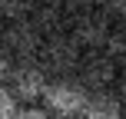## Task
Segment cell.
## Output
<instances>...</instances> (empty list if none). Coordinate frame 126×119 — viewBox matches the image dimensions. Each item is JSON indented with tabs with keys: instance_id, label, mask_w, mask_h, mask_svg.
Listing matches in <instances>:
<instances>
[{
	"instance_id": "obj_3",
	"label": "cell",
	"mask_w": 126,
	"mask_h": 119,
	"mask_svg": "<svg viewBox=\"0 0 126 119\" xmlns=\"http://www.w3.org/2000/svg\"><path fill=\"white\" fill-rule=\"evenodd\" d=\"M110 17L100 10V7H93V10H76L73 17H70V40H73L80 50H103V43H106L110 37Z\"/></svg>"
},
{
	"instance_id": "obj_4",
	"label": "cell",
	"mask_w": 126,
	"mask_h": 119,
	"mask_svg": "<svg viewBox=\"0 0 126 119\" xmlns=\"http://www.w3.org/2000/svg\"><path fill=\"white\" fill-rule=\"evenodd\" d=\"M37 56H40L37 63H40L43 69H57V76H70V69L80 66L83 50L70 40L66 30H60V33L43 37V43H40V53H37Z\"/></svg>"
},
{
	"instance_id": "obj_15",
	"label": "cell",
	"mask_w": 126,
	"mask_h": 119,
	"mask_svg": "<svg viewBox=\"0 0 126 119\" xmlns=\"http://www.w3.org/2000/svg\"><path fill=\"white\" fill-rule=\"evenodd\" d=\"M120 119H126V106H123V116H120Z\"/></svg>"
},
{
	"instance_id": "obj_6",
	"label": "cell",
	"mask_w": 126,
	"mask_h": 119,
	"mask_svg": "<svg viewBox=\"0 0 126 119\" xmlns=\"http://www.w3.org/2000/svg\"><path fill=\"white\" fill-rule=\"evenodd\" d=\"M40 43H43V33L33 26V20H17V23L3 26V50L17 60H33L40 53Z\"/></svg>"
},
{
	"instance_id": "obj_10",
	"label": "cell",
	"mask_w": 126,
	"mask_h": 119,
	"mask_svg": "<svg viewBox=\"0 0 126 119\" xmlns=\"http://www.w3.org/2000/svg\"><path fill=\"white\" fill-rule=\"evenodd\" d=\"M13 119H53V116L47 113L43 106H20V109H17V116H13Z\"/></svg>"
},
{
	"instance_id": "obj_7",
	"label": "cell",
	"mask_w": 126,
	"mask_h": 119,
	"mask_svg": "<svg viewBox=\"0 0 126 119\" xmlns=\"http://www.w3.org/2000/svg\"><path fill=\"white\" fill-rule=\"evenodd\" d=\"M120 116H123L120 96L113 89H96V93H86V103L76 119H120Z\"/></svg>"
},
{
	"instance_id": "obj_5",
	"label": "cell",
	"mask_w": 126,
	"mask_h": 119,
	"mask_svg": "<svg viewBox=\"0 0 126 119\" xmlns=\"http://www.w3.org/2000/svg\"><path fill=\"white\" fill-rule=\"evenodd\" d=\"M76 73H80L76 79H80L83 86H90V93H96V89H110V86L116 83L120 66H116L103 50H90V53H83V56H80Z\"/></svg>"
},
{
	"instance_id": "obj_2",
	"label": "cell",
	"mask_w": 126,
	"mask_h": 119,
	"mask_svg": "<svg viewBox=\"0 0 126 119\" xmlns=\"http://www.w3.org/2000/svg\"><path fill=\"white\" fill-rule=\"evenodd\" d=\"M47 83H50V76H47V69L37 60H20V63H13V69H10L3 86L13 93V99L20 106H37L43 99Z\"/></svg>"
},
{
	"instance_id": "obj_16",
	"label": "cell",
	"mask_w": 126,
	"mask_h": 119,
	"mask_svg": "<svg viewBox=\"0 0 126 119\" xmlns=\"http://www.w3.org/2000/svg\"><path fill=\"white\" fill-rule=\"evenodd\" d=\"M37 3H47V0H37Z\"/></svg>"
},
{
	"instance_id": "obj_13",
	"label": "cell",
	"mask_w": 126,
	"mask_h": 119,
	"mask_svg": "<svg viewBox=\"0 0 126 119\" xmlns=\"http://www.w3.org/2000/svg\"><path fill=\"white\" fill-rule=\"evenodd\" d=\"M66 3L73 7V13H76V10H93V7L103 3V0H66Z\"/></svg>"
},
{
	"instance_id": "obj_9",
	"label": "cell",
	"mask_w": 126,
	"mask_h": 119,
	"mask_svg": "<svg viewBox=\"0 0 126 119\" xmlns=\"http://www.w3.org/2000/svg\"><path fill=\"white\" fill-rule=\"evenodd\" d=\"M106 17H116V20H123L126 23V0H103V7H100Z\"/></svg>"
},
{
	"instance_id": "obj_8",
	"label": "cell",
	"mask_w": 126,
	"mask_h": 119,
	"mask_svg": "<svg viewBox=\"0 0 126 119\" xmlns=\"http://www.w3.org/2000/svg\"><path fill=\"white\" fill-rule=\"evenodd\" d=\"M17 109H20V103L13 99V93L7 86H0V119H13Z\"/></svg>"
},
{
	"instance_id": "obj_1",
	"label": "cell",
	"mask_w": 126,
	"mask_h": 119,
	"mask_svg": "<svg viewBox=\"0 0 126 119\" xmlns=\"http://www.w3.org/2000/svg\"><path fill=\"white\" fill-rule=\"evenodd\" d=\"M86 93L90 89L83 86L76 76H53L43 89V109L50 113L53 119H76L86 103Z\"/></svg>"
},
{
	"instance_id": "obj_14",
	"label": "cell",
	"mask_w": 126,
	"mask_h": 119,
	"mask_svg": "<svg viewBox=\"0 0 126 119\" xmlns=\"http://www.w3.org/2000/svg\"><path fill=\"white\" fill-rule=\"evenodd\" d=\"M3 26H7V23H3V17H0V37H3Z\"/></svg>"
},
{
	"instance_id": "obj_11",
	"label": "cell",
	"mask_w": 126,
	"mask_h": 119,
	"mask_svg": "<svg viewBox=\"0 0 126 119\" xmlns=\"http://www.w3.org/2000/svg\"><path fill=\"white\" fill-rule=\"evenodd\" d=\"M10 69H13V56L0 46V86L7 83V76H10Z\"/></svg>"
},
{
	"instance_id": "obj_12",
	"label": "cell",
	"mask_w": 126,
	"mask_h": 119,
	"mask_svg": "<svg viewBox=\"0 0 126 119\" xmlns=\"http://www.w3.org/2000/svg\"><path fill=\"white\" fill-rule=\"evenodd\" d=\"M116 96H120V103L126 106V66H120V73H116Z\"/></svg>"
}]
</instances>
